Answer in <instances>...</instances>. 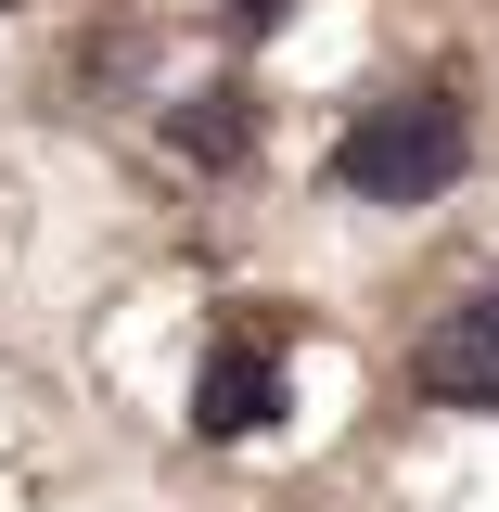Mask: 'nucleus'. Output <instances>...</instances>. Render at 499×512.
Masks as SVG:
<instances>
[{
  "mask_svg": "<svg viewBox=\"0 0 499 512\" xmlns=\"http://www.w3.org/2000/svg\"><path fill=\"white\" fill-rule=\"evenodd\" d=\"M282 13H295V0H231V26H244V39H269Z\"/></svg>",
  "mask_w": 499,
  "mask_h": 512,
  "instance_id": "5",
  "label": "nucleus"
},
{
  "mask_svg": "<svg viewBox=\"0 0 499 512\" xmlns=\"http://www.w3.org/2000/svg\"><path fill=\"white\" fill-rule=\"evenodd\" d=\"M282 423V346L269 333H218L192 372V436H269Z\"/></svg>",
  "mask_w": 499,
  "mask_h": 512,
  "instance_id": "3",
  "label": "nucleus"
},
{
  "mask_svg": "<svg viewBox=\"0 0 499 512\" xmlns=\"http://www.w3.org/2000/svg\"><path fill=\"white\" fill-rule=\"evenodd\" d=\"M410 397H436V410H499V282L461 295V308L410 346Z\"/></svg>",
  "mask_w": 499,
  "mask_h": 512,
  "instance_id": "2",
  "label": "nucleus"
},
{
  "mask_svg": "<svg viewBox=\"0 0 499 512\" xmlns=\"http://www.w3.org/2000/svg\"><path fill=\"white\" fill-rule=\"evenodd\" d=\"M244 90H231V77H218V90H192L180 103V154H218V167H231V154H244Z\"/></svg>",
  "mask_w": 499,
  "mask_h": 512,
  "instance_id": "4",
  "label": "nucleus"
},
{
  "mask_svg": "<svg viewBox=\"0 0 499 512\" xmlns=\"http://www.w3.org/2000/svg\"><path fill=\"white\" fill-rule=\"evenodd\" d=\"M461 154H474V128H461L448 90H384V103H359L346 141H333V192H346V205H436V192L461 180Z\"/></svg>",
  "mask_w": 499,
  "mask_h": 512,
  "instance_id": "1",
  "label": "nucleus"
}]
</instances>
